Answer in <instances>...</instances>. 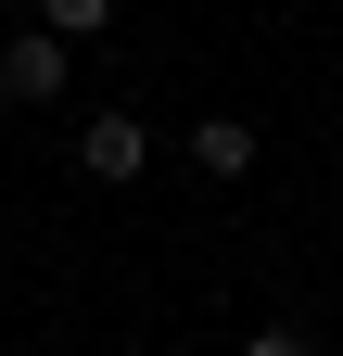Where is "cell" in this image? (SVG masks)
Returning a JSON list of instances; mask_svg holds the SVG:
<instances>
[{"mask_svg": "<svg viewBox=\"0 0 343 356\" xmlns=\"http://www.w3.org/2000/svg\"><path fill=\"white\" fill-rule=\"evenodd\" d=\"M191 165H203V178H242V165H254V127H242V115H203V127H191Z\"/></svg>", "mask_w": 343, "mask_h": 356, "instance_id": "3957f363", "label": "cell"}, {"mask_svg": "<svg viewBox=\"0 0 343 356\" xmlns=\"http://www.w3.org/2000/svg\"><path fill=\"white\" fill-rule=\"evenodd\" d=\"M76 165H90L102 191H127V178L153 165V140H140V115H90V140H76Z\"/></svg>", "mask_w": 343, "mask_h": 356, "instance_id": "7a4b0ae2", "label": "cell"}, {"mask_svg": "<svg viewBox=\"0 0 343 356\" xmlns=\"http://www.w3.org/2000/svg\"><path fill=\"white\" fill-rule=\"evenodd\" d=\"M242 356H318V343L292 331V318H267V331H242Z\"/></svg>", "mask_w": 343, "mask_h": 356, "instance_id": "5b68a950", "label": "cell"}, {"mask_svg": "<svg viewBox=\"0 0 343 356\" xmlns=\"http://www.w3.org/2000/svg\"><path fill=\"white\" fill-rule=\"evenodd\" d=\"M0 102H64V38L26 26L13 51H0Z\"/></svg>", "mask_w": 343, "mask_h": 356, "instance_id": "6da1fadb", "label": "cell"}, {"mask_svg": "<svg viewBox=\"0 0 343 356\" xmlns=\"http://www.w3.org/2000/svg\"><path fill=\"white\" fill-rule=\"evenodd\" d=\"M38 26L76 51V38H102V26H115V0H38Z\"/></svg>", "mask_w": 343, "mask_h": 356, "instance_id": "277c9868", "label": "cell"}]
</instances>
